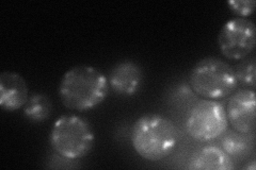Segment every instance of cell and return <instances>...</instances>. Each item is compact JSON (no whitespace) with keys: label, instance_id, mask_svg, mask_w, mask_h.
<instances>
[{"label":"cell","instance_id":"obj_1","mask_svg":"<svg viewBox=\"0 0 256 170\" xmlns=\"http://www.w3.org/2000/svg\"><path fill=\"white\" fill-rule=\"evenodd\" d=\"M109 82L105 75L92 66L78 65L63 75L59 96L64 107L74 111H88L106 99Z\"/></svg>","mask_w":256,"mask_h":170},{"label":"cell","instance_id":"obj_2","mask_svg":"<svg viewBox=\"0 0 256 170\" xmlns=\"http://www.w3.org/2000/svg\"><path fill=\"white\" fill-rule=\"evenodd\" d=\"M178 142V133L168 117L150 113L142 115L132 129L134 151L148 161L157 162L169 157Z\"/></svg>","mask_w":256,"mask_h":170},{"label":"cell","instance_id":"obj_3","mask_svg":"<svg viewBox=\"0 0 256 170\" xmlns=\"http://www.w3.org/2000/svg\"><path fill=\"white\" fill-rule=\"evenodd\" d=\"M189 81L194 93L210 100L226 98L238 84L234 68L214 56L198 62L190 72Z\"/></svg>","mask_w":256,"mask_h":170},{"label":"cell","instance_id":"obj_4","mask_svg":"<svg viewBox=\"0 0 256 170\" xmlns=\"http://www.w3.org/2000/svg\"><path fill=\"white\" fill-rule=\"evenodd\" d=\"M50 145L58 155L66 160L86 157L94 145L92 128L77 115H62L50 132Z\"/></svg>","mask_w":256,"mask_h":170},{"label":"cell","instance_id":"obj_5","mask_svg":"<svg viewBox=\"0 0 256 170\" xmlns=\"http://www.w3.org/2000/svg\"><path fill=\"white\" fill-rule=\"evenodd\" d=\"M228 117L224 105L216 100H202L191 109L186 128L192 139L210 142L218 139L228 129Z\"/></svg>","mask_w":256,"mask_h":170},{"label":"cell","instance_id":"obj_6","mask_svg":"<svg viewBox=\"0 0 256 170\" xmlns=\"http://www.w3.org/2000/svg\"><path fill=\"white\" fill-rule=\"evenodd\" d=\"M221 53L230 60H242L255 48V25L248 17H236L226 22L218 35Z\"/></svg>","mask_w":256,"mask_h":170},{"label":"cell","instance_id":"obj_7","mask_svg":"<svg viewBox=\"0 0 256 170\" xmlns=\"http://www.w3.org/2000/svg\"><path fill=\"white\" fill-rule=\"evenodd\" d=\"M255 93L240 90L230 97L226 110L228 121L234 130L242 134H250L255 129Z\"/></svg>","mask_w":256,"mask_h":170},{"label":"cell","instance_id":"obj_8","mask_svg":"<svg viewBox=\"0 0 256 170\" xmlns=\"http://www.w3.org/2000/svg\"><path fill=\"white\" fill-rule=\"evenodd\" d=\"M28 85L20 74L4 71L0 75V105L13 112L25 107L28 101Z\"/></svg>","mask_w":256,"mask_h":170},{"label":"cell","instance_id":"obj_9","mask_svg":"<svg viewBox=\"0 0 256 170\" xmlns=\"http://www.w3.org/2000/svg\"><path fill=\"white\" fill-rule=\"evenodd\" d=\"M142 69L137 63L123 61L112 68L109 75V85L120 95L132 96L139 91L142 84Z\"/></svg>","mask_w":256,"mask_h":170},{"label":"cell","instance_id":"obj_10","mask_svg":"<svg viewBox=\"0 0 256 170\" xmlns=\"http://www.w3.org/2000/svg\"><path fill=\"white\" fill-rule=\"evenodd\" d=\"M190 169L198 170H230L233 169V161L223 149L216 146H207L196 152L190 161Z\"/></svg>","mask_w":256,"mask_h":170},{"label":"cell","instance_id":"obj_11","mask_svg":"<svg viewBox=\"0 0 256 170\" xmlns=\"http://www.w3.org/2000/svg\"><path fill=\"white\" fill-rule=\"evenodd\" d=\"M52 113V102L44 94H34L28 99L24 114L34 123H42L50 117Z\"/></svg>","mask_w":256,"mask_h":170},{"label":"cell","instance_id":"obj_12","mask_svg":"<svg viewBox=\"0 0 256 170\" xmlns=\"http://www.w3.org/2000/svg\"><path fill=\"white\" fill-rule=\"evenodd\" d=\"M221 144L223 151L230 157H240L248 150V142L242 133L237 131H230L224 134Z\"/></svg>","mask_w":256,"mask_h":170},{"label":"cell","instance_id":"obj_13","mask_svg":"<svg viewBox=\"0 0 256 170\" xmlns=\"http://www.w3.org/2000/svg\"><path fill=\"white\" fill-rule=\"evenodd\" d=\"M235 75L238 82H242L248 86H255V59L251 58L244 60L236 67Z\"/></svg>","mask_w":256,"mask_h":170},{"label":"cell","instance_id":"obj_14","mask_svg":"<svg viewBox=\"0 0 256 170\" xmlns=\"http://www.w3.org/2000/svg\"><path fill=\"white\" fill-rule=\"evenodd\" d=\"M228 5L239 17H248L254 11L255 1L254 0H232L228 2Z\"/></svg>","mask_w":256,"mask_h":170}]
</instances>
